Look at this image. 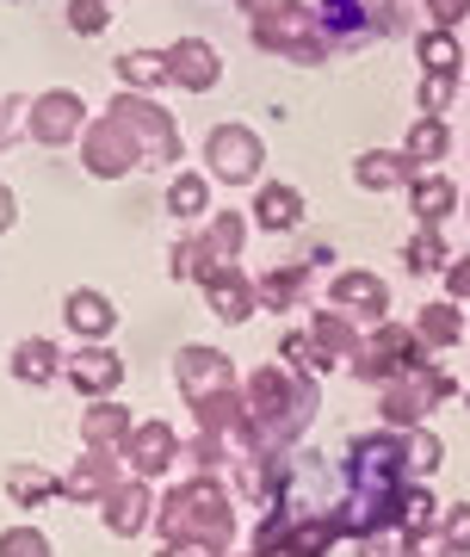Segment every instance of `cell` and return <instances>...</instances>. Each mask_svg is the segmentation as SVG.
<instances>
[{"instance_id":"cell-4","label":"cell","mask_w":470,"mask_h":557,"mask_svg":"<svg viewBox=\"0 0 470 557\" xmlns=\"http://www.w3.org/2000/svg\"><path fill=\"white\" fill-rule=\"evenodd\" d=\"M106 119H118V131L131 137V149H137L143 168H168V161H180V131L149 94H131V87H124V94L106 106Z\"/></svg>"},{"instance_id":"cell-18","label":"cell","mask_w":470,"mask_h":557,"mask_svg":"<svg viewBox=\"0 0 470 557\" xmlns=\"http://www.w3.org/2000/svg\"><path fill=\"white\" fill-rule=\"evenodd\" d=\"M217 75H223V62H217V50L205 38L168 44V81H174V87H186V94H211Z\"/></svg>"},{"instance_id":"cell-43","label":"cell","mask_w":470,"mask_h":557,"mask_svg":"<svg viewBox=\"0 0 470 557\" xmlns=\"http://www.w3.org/2000/svg\"><path fill=\"white\" fill-rule=\"evenodd\" d=\"M13 218H20V205H13V186H7V180H0V236H7V230H13Z\"/></svg>"},{"instance_id":"cell-44","label":"cell","mask_w":470,"mask_h":557,"mask_svg":"<svg viewBox=\"0 0 470 557\" xmlns=\"http://www.w3.org/2000/svg\"><path fill=\"white\" fill-rule=\"evenodd\" d=\"M161 557H217V552H205V545H161Z\"/></svg>"},{"instance_id":"cell-23","label":"cell","mask_w":470,"mask_h":557,"mask_svg":"<svg viewBox=\"0 0 470 557\" xmlns=\"http://www.w3.org/2000/svg\"><path fill=\"white\" fill-rule=\"evenodd\" d=\"M62 317H69V329H75L81 341H106L118 329L112 298H106V292H87V285H81V292H69V310H62Z\"/></svg>"},{"instance_id":"cell-3","label":"cell","mask_w":470,"mask_h":557,"mask_svg":"<svg viewBox=\"0 0 470 557\" xmlns=\"http://www.w3.org/2000/svg\"><path fill=\"white\" fill-rule=\"evenodd\" d=\"M255 44L260 50H279L292 62H322L329 57V32H322V13H310L304 0H267L255 13Z\"/></svg>"},{"instance_id":"cell-25","label":"cell","mask_w":470,"mask_h":557,"mask_svg":"<svg viewBox=\"0 0 470 557\" xmlns=\"http://www.w3.org/2000/svg\"><path fill=\"white\" fill-rule=\"evenodd\" d=\"M69 366V359L57 354V341H44V335H25L20 347H13V379L20 384H50Z\"/></svg>"},{"instance_id":"cell-15","label":"cell","mask_w":470,"mask_h":557,"mask_svg":"<svg viewBox=\"0 0 470 557\" xmlns=\"http://www.w3.org/2000/svg\"><path fill=\"white\" fill-rule=\"evenodd\" d=\"M69 379H75V391L87 403H99V397H112L118 391V379H124V359L106 347V341H87L81 354H69V366H62Z\"/></svg>"},{"instance_id":"cell-40","label":"cell","mask_w":470,"mask_h":557,"mask_svg":"<svg viewBox=\"0 0 470 557\" xmlns=\"http://www.w3.org/2000/svg\"><path fill=\"white\" fill-rule=\"evenodd\" d=\"M452 87H458L452 75H428V81H421V112H428V119H440V112L452 106Z\"/></svg>"},{"instance_id":"cell-38","label":"cell","mask_w":470,"mask_h":557,"mask_svg":"<svg viewBox=\"0 0 470 557\" xmlns=\"http://www.w3.org/2000/svg\"><path fill=\"white\" fill-rule=\"evenodd\" d=\"M403 446H409V471H433V465L446 458V446H440L428 428H409V434H403Z\"/></svg>"},{"instance_id":"cell-42","label":"cell","mask_w":470,"mask_h":557,"mask_svg":"<svg viewBox=\"0 0 470 557\" xmlns=\"http://www.w3.org/2000/svg\"><path fill=\"white\" fill-rule=\"evenodd\" d=\"M428 7H433V20H440V32H452L470 13V0H428Z\"/></svg>"},{"instance_id":"cell-12","label":"cell","mask_w":470,"mask_h":557,"mask_svg":"<svg viewBox=\"0 0 470 557\" xmlns=\"http://www.w3.org/2000/svg\"><path fill=\"white\" fill-rule=\"evenodd\" d=\"M25 131H32L44 149H62V143H75L81 131H87V106H81V94H69V87H50V94L32 100Z\"/></svg>"},{"instance_id":"cell-9","label":"cell","mask_w":470,"mask_h":557,"mask_svg":"<svg viewBox=\"0 0 470 557\" xmlns=\"http://www.w3.org/2000/svg\"><path fill=\"white\" fill-rule=\"evenodd\" d=\"M347 471H352V490H396V483H403V471H409V446H403V434H396V428L366 434V440H352Z\"/></svg>"},{"instance_id":"cell-21","label":"cell","mask_w":470,"mask_h":557,"mask_svg":"<svg viewBox=\"0 0 470 557\" xmlns=\"http://www.w3.org/2000/svg\"><path fill=\"white\" fill-rule=\"evenodd\" d=\"M112 490H118V453H94V446H87V458L62 478V496L69 502H106Z\"/></svg>"},{"instance_id":"cell-35","label":"cell","mask_w":470,"mask_h":557,"mask_svg":"<svg viewBox=\"0 0 470 557\" xmlns=\"http://www.w3.org/2000/svg\"><path fill=\"white\" fill-rule=\"evenodd\" d=\"M403 255H409V267H415V273H440V267H452L446 236H440V230H421V236H415L409 248H403Z\"/></svg>"},{"instance_id":"cell-20","label":"cell","mask_w":470,"mask_h":557,"mask_svg":"<svg viewBox=\"0 0 470 557\" xmlns=\"http://www.w3.org/2000/svg\"><path fill=\"white\" fill-rule=\"evenodd\" d=\"M137 434V421L131 409H118V403H87V416H81V440L94 446V453H124V440Z\"/></svg>"},{"instance_id":"cell-5","label":"cell","mask_w":470,"mask_h":557,"mask_svg":"<svg viewBox=\"0 0 470 557\" xmlns=\"http://www.w3.org/2000/svg\"><path fill=\"white\" fill-rule=\"evenodd\" d=\"M359 347H366V341L352 335V322L341 317V310H316L310 335H285L279 341L285 366H304V372H334L341 359H359Z\"/></svg>"},{"instance_id":"cell-41","label":"cell","mask_w":470,"mask_h":557,"mask_svg":"<svg viewBox=\"0 0 470 557\" xmlns=\"http://www.w3.org/2000/svg\"><path fill=\"white\" fill-rule=\"evenodd\" d=\"M446 292H452V304L470 298V260H452L446 267Z\"/></svg>"},{"instance_id":"cell-14","label":"cell","mask_w":470,"mask_h":557,"mask_svg":"<svg viewBox=\"0 0 470 557\" xmlns=\"http://www.w3.org/2000/svg\"><path fill=\"white\" fill-rule=\"evenodd\" d=\"M205 285V304H211V317L223 322H248L260 310V292L242 278V260H230V267H211V273L198 278Z\"/></svg>"},{"instance_id":"cell-36","label":"cell","mask_w":470,"mask_h":557,"mask_svg":"<svg viewBox=\"0 0 470 557\" xmlns=\"http://www.w3.org/2000/svg\"><path fill=\"white\" fill-rule=\"evenodd\" d=\"M440 545H446V557H470V502H458V508L440 520Z\"/></svg>"},{"instance_id":"cell-31","label":"cell","mask_w":470,"mask_h":557,"mask_svg":"<svg viewBox=\"0 0 470 557\" xmlns=\"http://www.w3.org/2000/svg\"><path fill=\"white\" fill-rule=\"evenodd\" d=\"M415 335H421V347H452V341L465 335V322H458V310H452V304H428V310H421V322H415Z\"/></svg>"},{"instance_id":"cell-39","label":"cell","mask_w":470,"mask_h":557,"mask_svg":"<svg viewBox=\"0 0 470 557\" xmlns=\"http://www.w3.org/2000/svg\"><path fill=\"white\" fill-rule=\"evenodd\" d=\"M106 0H69V32H81V38H94V32H106Z\"/></svg>"},{"instance_id":"cell-2","label":"cell","mask_w":470,"mask_h":557,"mask_svg":"<svg viewBox=\"0 0 470 557\" xmlns=\"http://www.w3.org/2000/svg\"><path fill=\"white\" fill-rule=\"evenodd\" d=\"M161 539L168 545H205V552H230V539H235V508L230 496L217 490L211 478H193V483H180L174 496L161 502V515H156Z\"/></svg>"},{"instance_id":"cell-45","label":"cell","mask_w":470,"mask_h":557,"mask_svg":"<svg viewBox=\"0 0 470 557\" xmlns=\"http://www.w3.org/2000/svg\"><path fill=\"white\" fill-rule=\"evenodd\" d=\"M7 112H13V106H7ZM7 112H0V143L13 137V119H7Z\"/></svg>"},{"instance_id":"cell-29","label":"cell","mask_w":470,"mask_h":557,"mask_svg":"<svg viewBox=\"0 0 470 557\" xmlns=\"http://www.w3.org/2000/svg\"><path fill=\"white\" fill-rule=\"evenodd\" d=\"M7 490H13L20 508H38L44 496H62V483L50 478V471H38V465H13V471H7Z\"/></svg>"},{"instance_id":"cell-26","label":"cell","mask_w":470,"mask_h":557,"mask_svg":"<svg viewBox=\"0 0 470 557\" xmlns=\"http://www.w3.org/2000/svg\"><path fill=\"white\" fill-rule=\"evenodd\" d=\"M255 223L260 230H297V223H304V193H297V186H260Z\"/></svg>"},{"instance_id":"cell-13","label":"cell","mask_w":470,"mask_h":557,"mask_svg":"<svg viewBox=\"0 0 470 557\" xmlns=\"http://www.w3.org/2000/svg\"><path fill=\"white\" fill-rule=\"evenodd\" d=\"M81 168L99 180H124L131 168H143L137 149H131V137L118 131V119H94L87 131H81Z\"/></svg>"},{"instance_id":"cell-27","label":"cell","mask_w":470,"mask_h":557,"mask_svg":"<svg viewBox=\"0 0 470 557\" xmlns=\"http://www.w3.org/2000/svg\"><path fill=\"white\" fill-rule=\"evenodd\" d=\"M118 81L131 87V94H149L168 81V50H124L118 57Z\"/></svg>"},{"instance_id":"cell-46","label":"cell","mask_w":470,"mask_h":557,"mask_svg":"<svg viewBox=\"0 0 470 557\" xmlns=\"http://www.w3.org/2000/svg\"><path fill=\"white\" fill-rule=\"evenodd\" d=\"M242 7H248V13H260V7H267V0H242Z\"/></svg>"},{"instance_id":"cell-17","label":"cell","mask_w":470,"mask_h":557,"mask_svg":"<svg viewBox=\"0 0 470 557\" xmlns=\"http://www.w3.org/2000/svg\"><path fill=\"white\" fill-rule=\"evenodd\" d=\"M329 298L341 317H366V322H391V285L378 273H341L329 285Z\"/></svg>"},{"instance_id":"cell-30","label":"cell","mask_w":470,"mask_h":557,"mask_svg":"<svg viewBox=\"0 0 470 557\" xmlns=\"http://www.w3.org/2000/svg\"><path fill=\"white\" fill-rule=\"evenodd\" d=\"M446 119H421L409 131V143H403V149H409V161L415 168H433V161H446Z\"/></svg>"},{"instance_id":"cell-28","label":"cell","mask_w":470,"mask_h":557,"mask_svg":"<svg viewBox=\"0 0 470 557\" xmlns=\"http://www.w3.org/2000/svg\"><path fill=\"white\" fill-rule=\"evenodd\" d=\"M255 292H260V310H292V304L310 292V267H279V273L260 278Z\"/></svg>"},{"instance_id":"cell-10","label":"cell","mask_w":470,"mask_h":557,"mask_svg":"<svg viewBox=\"0 0 470 557\" xmlns=\"http://www.w3.org/2000/svg\"><path fill=\"white\" fill-rule=\"evenodd\" d=\"M205 161H211L217 180L242 186V180H260V168H267V143H260L248 124H217L211 137H205Z\"/></svg>"},{"instance_id":"cell-6","label":"cell","mask_w":470,"mask_h":557,"mask_svg":"<svg viewBox=\"0 0 470 557\" xmlns=\"http://www.w3.org/2000/svg\"><path fill=\"white\" fill-rule=\"evenodd\" d=\"M446 397H452V379L433 366V359H421L415 372H403V379L384 384V428L409 434V428H421V416H428V409H440Z\"/></svg>"},{"instance_id":"cell-32","label":"cell","mask_w":470,"mask_h":557,"mask_svg":"<svg viewBox=\"0 0 470 557\" xmlns=\"http://www.w3.org/2000/svg\"><path fill=\"white\" fill-rule=\"evenodd\" d=\"M415 50H421V69H428V75H458V62H465V50H458L452 32H421Z\"/></svg>"},{"instance_id":"cell-24","label":"cell","mask_w":470,"mask_h":557,"mask_svg":"<svg viewBox=\"0 0 470 557\" xmlns=\"http://www.w3.org/2000/svg\"><path fill=\"white\" fill-rule=\"evenodd\" d=\"M409 205H415V218H421V230H440L446 211L458 205V186H452L446 174H415L409 180Z\"/></svg>"},{"instance_id":"cell-7","label":"cell","mask_w":470,"mask_h":557,"mask_svg":"<svg viewBox=\"0 0 470 557\" xmlns=\"http://www.w3.org/2000/svg\"><path fill=\"white\" fill-rule=\"evenodd\" d=\"M242 242H248V223H242V211H217L205 236L174 242V278H205L211 267H230V260H242Z\"/></svg>"},{"instance_id":"cell-37","label":"cell","mask_w":470,"mask_h":557,"mask_svg":"<svg viewBox=\"0 0 470 557\" xmlns=\"http://www.w3.org/2000/svg\"><path fill=\"white\" fill-rule=\"evenodd\" d=\"M0 557H50V539L38 527H7L0 533Z\"/></svg>"},{"instance_id":"cell-11","label":"cell","mask_w":470,"mask_h":557,"mask_svg":"<svg viewBox=\"0 0 470 557\" xmlns=\"http://www.w3.org/2000/svg\"><path fill=\"white\" fill-rule=\"evenodd\" d=\"M174 379H180V391H186V403H193V409H205V403L242 391V384H235L230 354H217V347H180Z\"/></svg>"},{"instance_id":"cell-19","label":"cell","mask_w":470,"mask_h":557,"mask_svg":"<svg viewBox=\"0 0 470 557\" xmlns=\"http://www.w3.org/2000/svg\"><path fill=\"white\" fill-rule=\"evenodd\" d=\"M106 508V527H112L118 539H137L149 520H156V496H149V483L143 478H131V483H118L112 496L99 502Z\"/></svg>"},{"instance_id":"cell-33","label":"cell","mask_w":470,"mask_h":557,"mask_svg":"<svg viewBox=\"0 0 470 557\" xmlns=\"http://www.w3.org/2000/svg\"><path fill=\"white\" fill-rule=\"evenodd\" d=\"M205 205H211V180L205 174H180L174 186H168V211H174V218H198Z\"/></svg>"},{"instance_id":"cell-1","label":"cell","mask_w":470,"mask_h":557,"mask_svg":"<svg viewBox=\"0 0 470 557\" xmlns=\"http://www.w3.org/2000/svg\"><path fill=\"white\" fill-rule=\"evenodd\" d=\"M248 403V428H255V458H279L316 416V372L304 366H260L242 384Z\"/></svg>"},{"instance_id":"cell-8","label":"cell","mask_w":470,"mask_h":557,"mask_svg":"<svg viewBox=\"0 0 470 557\" xmlns=\"http://www.w3.org/2000/svg\"><path fill=\"white\" fill-rule=\"evenodd\" d=\"M421 359H428V347H421L415 329L378 322L372 335H366V347H359V359H352V372H359L366 384H391V379H403V372H415Z\"/></svg>"},{"instance_id":"cell-16","label":"cell","mask_w":470,"mask_h":557,"mask_svg":"<svg viewBox=\"0 0 470 557\" xmlns=\"http://www.w3.org/2000/svg\"><path fill=\"white\" fill-rule=\"evenodd\" d=\"M118 458H124V465L149 483V478H161V471L180 458V440H174V428H168V421H137V434L124 440V453H118Z\"/></svg>"},{"instance_id":"cell-34","label":"cell","mask_w":470,"mask_h":557,"mask_svg":"<svg viewBox=\"0 0 470 557\" xmlns=\"http://www.w3.org/2000/svg\"><path fill=\"white\" fill-rule=\"evenodd\" d=\"M359 557H421V545L403 527H378V533L359 539Z\"/></svg>"},{"instance_id":"cell-22","label":"cell","mask_w":470,"mask_h":557,"mask_svg":"<svg viewBox=\"0 0 470 557\" xmlns=\"http://www.w3.org/2000/svg\"><path fill=\"white\" fill-rule=\"evenodd\" d=\"M352 180L366 193H391V186L415 180V161H409V149H366V156L352 161Z\"/></svg>"}]
</instances>
